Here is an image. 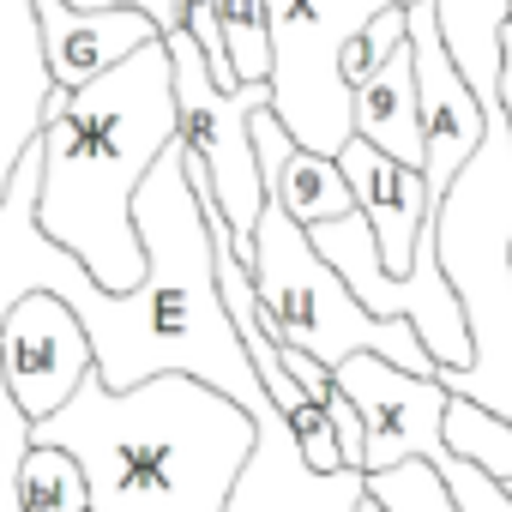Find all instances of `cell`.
Masks as SVG:
<instances>
[{"instance_id": "obj_7", "label": "cell", "mask_w": 512, "mask_h": 512, "mask_svg": "<svg viewBox=\"0 0 512 512\" xmlns=\"http://www.w3.org/2000/svg\"><path fill=\"white\" fill-rule=\"evenodd\" d=\"M338 386H344V398L356 404V416L368 428V476L422 458V464L440 470L458 512H512L506 482L488 476L482 464H470L464 452H452V440H446L452 392L440 380L404 374V368H392L380 356H350L338 368Z\"/></svg>"}, {"instance_id": "obj_1", "label": "cell", "mask_w": 512, "mask_h": 512, "mask_svg": "<svg viewBox=\"0 0 512 512\" xmlns=\"http://www.w3.org/2000/svg\"><path fill=\"white\" fill-rule=\"evenodd\" d=\"M133 223L145 241V284L127 296L97 290V278L67 247H55L43 235V223L31 241V290L61 296L79 314L91 356H97V380L109 392H133L145 380L187 374V380H205L211 392L235 398L260 422V434L284 428V410L266 398L260 374H253V362L229 326V308L217 296V241L193 199L181 139L145 175V187L133 199Z\"/></svg>"}, {"instance_id": "obj_15", "label": "cell", "mask_w": 512, "mask_h": 512, "mask_svg": "<svg viewBox=\"0 0 512 512\" xmlns=\"http://www.w3.org/2000/svg\"><path fill=\"white\" fill-rule=\"evenodd\" d=\"M13 494H19V512H91L79 458L61 446H37V440H25V452H19Z\"/></svg>"}, {"instance_id": "obj_18", "label": "cell", "mask_w": 512, "mask_h": 512, "mask_svg": "<svg viewBox=\"0 0 512 512\" xmlns=\"http://www.w3.org/2000/svg\"><path fill=\"white\" fill-rule=\"evenodd\" d=\"M31 440V422L0 398V512H19V494H13V470H19V452Z\"/></svg>"}, {"instance_id": "obj_13", "label": "cell", "mask_w": 512, "mask_h": 512, "mask_svg": "<svg viewBox=\"0 0 512 512\" xmlns=\"http://www.w3.org/2000/svg\"><path fill=\"white\" fill-rule=\"evenodd\" d=\"M253 151H260V175H266V193L278 211H290V223H302L308 235L326 229V223H344L356 217V193L338 169V157H314L302 151L284 121L266 109V115H253Z\"/></svg>"}, {"instance_id": "obj_2", "label": "cell", "mask_w": 512, "mask_h": 512, "mask_svg": "<svg viewBox=\"0 0 512 512\" xmlns=\"http://www.w3.org/2000/svg\"><path fill=\"white\" fill-rule=\"evenodd\" d=\"M175 139H181V115H175V67L163 43L139 49L127 67L103 73L85 91L49 97L37 223L109 296L145 284V241L133 223V199Z\"/></svg>"}, {"instance_id": "obj_17", "label": "cell", "mask_w": 512, "mask_h": 512, "mask_svg": "<svg viewBox=\"0 0 512 512\" xmlns=\"http://www.w3.org/2000/svg\"><path fill=\"white\" fill-rule=\"evenodd\" d=\"M404 43H410V7L380 13V19H374L350 49H344V85H350V91H356V85H368V79H374L398 49H404Z\"/></svg>"}, {"instance_id": "obj_3", "label": "cell", "mask_w": 512, "mask_h": 512, "mask_svg": "<svg viewBox=\"0 0 512 512\" xmlns=\"http://www.w3.org/2000/svg\"><path fill=\"white\" fill-rule=\"evenodd\" d=\"M31 440L79 458L91 512H229L260 422L187 374L133 392H109L91 374L61 416L31 428Z\"/></svg>"}, {"instance_id": "obj_21", "label": "cell", "mask_w": 512, "mask_h": 512, "mask_svg": "<svg viewBox=\"0 0 512 512\" xmlns=\"http://www.w3.org/2000/svg\"><path fill=\"white\" fill-rule=\"evenodd\" d=\"M362 512H386V506H380V500H362Z\"/></svg>"}, {"instance_id": "obj_6", "label": "cell", "mask_w": 512, "mask_h": 512, "mask_svg": "<svg viewBox=\"0 0 512 512\" xmlns=\"http://www.w3.org/2000/svg\"><path fill=\"white\" fill-rule=\"evenodd\" d=\"M392 7L416 0H266L272 13V115L314 157H344L356 139V91L344 49Z\"/></svg>"}, {"instance_id": "obj_5", "label": "cell", "mask_w": 512, "mask_h": 512, "mask_svg": "<svg viewBox=\"0 0 512 512\" xmlns=\"http://www.w3.org/2000/svg\"><path fill=\"white\" fill-rule=\"evenodd\" d=\"M253 284H260L266 314L284 332V350H308L320 368H344L350 356H380L404 374L440 380V362L428 356V344L416 338V326L404 320H374L350 284L320 260V247L308 241L302 223H290V211H278L266 199L260 229H253Z\"/></svg>"}, {"instance_id": "obj_19", "label": "cell", "mask_w": 512, "mask_h": 512, "mask_svg": "<svg viewBox=\"0 0 512 512\" xmlns=\"http://www.w3.org/2000/svg\"><path fill=\"white\" fill-rule=\"evenodd\" d=\"M67 7H79V13H115V7H127V13H145L163 37L181 31V19H187V0H67Z\"/></svg>"}, {"instance_id": "obj_12", "label": "cell", "mask_w": 512, "mask_h": 512, "mask_svg": "<svg viewBox=\"0 0 512 512\" xmlns=\"http://www.w3.org/2000/svg\"><path fill=\"white\" fill-rule=\"evenodd\" d=\"M55 97V73L37 37L31 0H0V199H7L25 151L43 139V115Z\"/></svg>"}, {"instance_id": "obj_16", "label": "cell", "mask_w": 512, "mask_h": 512, "mask_svg": "<svg viewBox=\"0 0 512 512\" xmlns=\"http://www.w3.org/2000/svg\"><path fill=\"white\" fill-rule=\"evenodd\" d=\"M211 7H217L223 43H229L235 79L272 85V13H266V0H211Z\"/></svg>"}, {"instance_id": "obj_22", "label": "cell", "mask_w": 512, "mask_h": 512, "mask_svg": "<svg viewBox=\"0 0 512 512\" xmlns=\"http://www.w3.org/2000/svg\"><path fill=\"white\" fill-rule=\"evenodd\" d=\"M506 31H512V7H506Z\"/></svg>"}, {"instance_id": "obj_10", "label": "cell", "mask_w": 512, "mask_h": 512, "mask_svg": "<svg viewBox=\"0 0 512 512\" xmlns=\"http://www.w3.org/2000/svg\"><path fill=\"white\" fill-rule=\"evenodd\" d=\"M410 49H416L422 145H428L422 175H428V193H434V205H440L446 187L464 175V163H470V157L482 151V139H488V103H482L476 85L458 73L434 0H416V7H410Z\"/></svg>"}, {"instance_id": "obj_20", "label": "cell", "mask_w": 512, "mask_h": 512, "mask_svg": "<svg viewBox=\"0 0 512 512\" xmlns=\"http://www.w3.org/2000/svg\"><path fill=\"white\" fill-rule=\"evenodd\" d=\"M500 103H506V121H512V31H500Z\"/></svg>"}, {"instance_id": "obj_14", "label": "cell", "mask_w": 512, "mask_h": 512, "mask_svg": "<svg viewBox=\"0 0 512 512\" xmlns=\"http://www.w3.org/2000/svg\"><path fill=\"white\" fill-rule=\"evenodd\" d=\"M356 139L386 151L404 169H422V97H416V49L404 43L368 85H356Z\"/></svg>"}, {"instance_id": "obj_4", "label": "cell", "mask_w": 512, "mask_h": 512, "mask_svg": "<svg viewBox=\"0 0 512 512\" xmlns=\"http://www.w3.org/2000/svg\"><path fill=\"white\" fill-rule=\"evenodd\" d=\"M512 0H434L458 73L488 103V139L434 205L440 272L464 308L470 368L440 386L512 428V121L500 103V31Z\"/></svg>"}, {"instance_id": "obj_9", "label": "cell", "mask_w": 512, "mask_h": 512, "mask_svg": "<svg viewBox=\"0 0 512 512\" xmlns=\"http://www.w3.org/2000/svg\"><path fill=\"white\" fill-rule=\"evenodd\" d=\"M91 374H97L91 338L61 296L37 290L7 314V326H0V398L31 428L61 416Z\"/></svg>"}, {"instance_id": "obj_11", "label": "cell", "mask_w": 512, "mask_h": 512, "mask_svg": "<svg viewBox=\"0 0 512 512\" xmlns=\"http://www.w3.org/2000/svg\"><path fill=\"white\" fill-rule=\"evenodd\" d=\"M31 7H37V37H43L55 91H85L103 73L127 67L139 49L163 43V31L145 13H127V7L79 13V7H67V0H31Z\"/></svg>"}, {"instance_id": "obj_8", "label": "cell", "mask_w": 512, "mask_h": 512, "mask_svg": "<svg viewBox=\"0 0 512 512\" xmlns=\"http://www.w3.org/2000/svg\"><path fill=\"white\" fill-rule=\"evenodd\" d=\"M169 49V67H175V115H181V145L187 157L205 163L211 175V193H217V211L235 235V253L253 260V229H260V211H266V175H260V151H253V115L272 109V85H235L223 91L199 55V43L181 31L163 37Z\"/></svg>"}]
</instances>
